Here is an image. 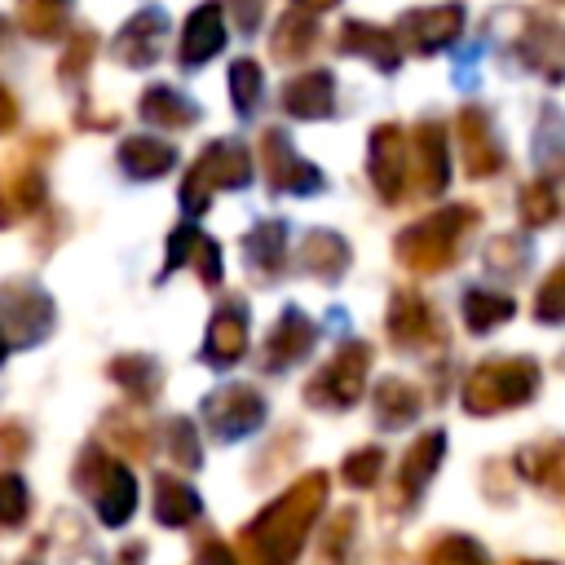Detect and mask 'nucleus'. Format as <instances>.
<instances>
[{
    "label": "nucleus",
    "mask_w": 565,
    "mask_h": 565,
    "mask_svg": "<svg viewBox=\"0 0 565 565\" xmlns=\"http://www.w3.org/2000/svg\"><path fill=\"white\" fill-rule=\"evenodd\" d=\"M441 450H446V437H441V433H424V437L406 450V459H402V490H406V494H419V490L428 486V477H433L437 463H441Z\"/></svg>",
    "instance_id": "12"
},
{
    "label": "nucleus",
    "mask_w": 565,
    "mask_h": 565,
    "mask_svg": "<svg viewBox=\"0 0 565 565\" xmlns=\"http://www.w3.org/2000/svg\"><path fill=\"white\" fill-rule=\"evenodd\" d=\"M366 366H371V349H366V344H349V349H340V353L309 380L305 397H309L313 406L344 411V406H353V402L362 397V388H366Z\"/></svg>",
    "instance_id": "4"
},
{
    "label": "nucleus",
    "mask_w": 565,
    "mask_h": 565,
    "mask_svg": "<svg viewBox=\"0 0 565 565\" xmlns=\"http://www.w3.org/2000/svg\"><path fill=\"white\" fill-rule=\"evenodd\" d=\"M278 238H282V225H265V230L252 234V260L265 265L269 274L282 265V247H278Z\"/></svg>",
    "instance_id": "24"
},
{
    "label": "nucleus",
    "mask_w": 565,
    "mask_h": 565,
    "mask_svg": "<svg viewBox=\"0 0 565 565\" xmlns=\"http://www.w3.org/2000/svg\"><path fill=\"white\" fill-rule=\"evenodd\" d=\"M168 450L181 468H194L199 463V437H194V424L190 419H172L168 424Z\"/></svg>",
    "instance_id": "21"
},
{
    "label": "nucleus",
    "mask_w": 565,
    "mask_h": 565,
    "mask_svg": "<svg viewBox=\"0 0 565 565\" xmlns=\"http://www.w3.org/2000/svg\"><path fill=\"white\" fill-rule=\"evenodd\" d=\"M75 481L88 486V494L97 503V516L106 525H124L132 516V508H137V481H132V472L124 463H115V459H106L97 450H84L79 455V468H75Z\"/></svg>",
    "instance_id": "3"
},
{
    "label": "nucleus",
    "mask_w": 565,
    "mask_h": 565,
    "mask_svg": "<svg viewBox=\"0 0 565 565\" xmlns=\"http://www.w3.org/2000/svg\"><path fill=\"white\" fill-rule=\"evenodd\" d=\"M380 450L375 446H366V450H353L349 459H344V468H340V477L349 481V486H371L375 477H380Z\"/></svg>",
    "instance_id": "23"
},
{
    "label": "nucleus",
    "mask_w": 565,
    "mask_h": 565,
    "mask_svg": "<svg viewBox=\"0 0 565 565\" xmlns=\"http://www.w3.org/2000/svg\"><path fill=\"white\" fill-rule=\"evenodd\" d=\"M375 415H380L384 428H402V424H411L419 415V393L411 384H402V380H384L375 388Z\"/></svg>",
    "instance_id": "14"
},
{
    "label": "nucleus",
    "mask_w": 565,
    "mask_h": 565,
    "mask_svg": "<svg viewBox=\"0 0 565 565\" xmlns=\"http://www.w3.org/2000/svg\"><path fill=\"white\" fill-rule=\"evenodd\" d=\"M388 335H393L397 344H406V349H419V344H437V340H446V331L437 327L433 309H428L415 291L393 296V309H388Z\"/></svg>",
    "instance_id": "8"
},
{
    "label": "nucleus",
    "mask_w": 565,
    "mask_h": 565,
    "mask_svg": "<svg viewBox=\"0 0 565 565\" xmlns=\"http://www.w3.org/2000/svg\"><path fill=\"white\" fill-rule=\"evenodd\" d=\"M26 516V486L22 477H0V530L18 525Z\"/></svg>",
    "instance_id": "22"
},
{
    "label": "nucleus",
    "mask_w": 565,
    "mask_h": 565,
    "mask_svg": "<svg viewBox=\"0 0 565 565\" xmlns=\"http://www.w3.org/2000/svg\"><path fill=\"white\" fill-rule=\"evenodd\" d=\"M534 313H539V322H565V265H556L547 274V282L539 287Z\"/></svg>",
    "instance_id": "20"
},
{
    "label": "nucleus",
    "mask_w": 565,
    "mask_h": 565,
    "mask_svg": "<svg viewBox=\"0 0 565 565\" xmlns=\"http://www.w3.org/2000/svg\"><path fill=\"white\" fill-rule=\"evenodd\" d=\"M0 331L18 344H35L53 331V300L26 282H9L0 291Z\"/></svg>",
    "instance_id": "5"
},
{
    "label": "nucleus",
    "mask_w": 565,
    "mask_h": 565,
    "mask_svg": "<svg viewBox=\"0 0 565 565\" xmlns=\"http://www.w3.org/2000/svg\"><path fill=\"white\" fill-rule=\"evenodd\" d=\"M516 468L534 481V486H547V490H561L565 486V441H539V446H525L516 455Z\"/></svg>",
    "instance_id": "11"
},
{
    "label": "nucleus",
    "mask_w": 565,
    "mask_h": 565,
    "mask_svg": "<svg viewBox=\"0 0 565 565\" xmlns=\"http://www.w3.org/2000/svg\"><path fill=\"white\" fill-rule=\"evenodd\" d=\"M203 419L216 437H243L252 433L260 419H265V402L252 384H230V388H216L207 402H203Z\"/></svg>",
    "instance_id": "6"
},
{
    "label": "nucleus",
    "mask_w": 565,
    "mask_h": 565,
    "mask_svg": "<svg viewBox=\"0 0 565 565\" xmlns=\"http://www.w3.org/2000/svg\"><path fill=\"white\" fill-rule=\"evenodd\" d=\"M428 565H486V552L463 534H446V539L433 543Z\"/></svg>",
    "instance_id": "19"
},
{
    "label": "nucleus",
    "mask_w": 565,
    "mask_h": 565,
    "mask_svg": "<svg viewBox=\"0 0 565 565\" xmlns=\"http://www.w3.org/2000/svg\"><path fill=\"white\" fill-rule=\"evenodd\" d=\"M313 335H318V327H313L300 309H287V313L278 318V327L269 331V340H265V366L282 371L287 362H296L300 353H309Z\"/></svg>",
    "instance_id": "10"
},
{
    "label": "nucleus",
    "mask_w": 565,
    "mask_h": 565,
    "mask_svg": "<svg viewBox=\"0 0 565 565\" xmlns=\"http://www.w3.org/2000/svg\"><path fill=\"white\" fill-rule=\"evenodd\" d=\"M534 388H539V366L530 358L486 362L463 384V411H472V415H499V411H512V406L530 402Z\"/></svg>",
    "instance_id": "2"
},
{
    "label": "nucleus",
    "mask_w": 565,
    "mask_h": 565,
    "mask_svg": "<svg viewBox=\"0 0 565 565\" xmlns=\"http://www.w3.org/2000/svg\"><path fill=\"white\" fill-rule=\"evenodd\" d=\"M110 375H115L132 397H146V393L159 384V371H154L150 358H119V362H110Z\"/></svg>",
    "instance_id": "18"
},
{
    "label": "nucleus",
    "mask_w": 565,
    "mask_h": 565,
    "mask_svg": "<svg viewBox=\"0 0 565 565\" xmlns=\"http://www.w3.org/2000/svg\"><path fill=\"white\" fill-rule=\"evenodd\" d=\"M327 503V472L300 477L282 499H274L243 534V552L252 565H291L313 516Z\"/></svg>",
    "instance_id": "1"
},
{
    "label": "nucleus",
    "mask_w": 565,
    "mask_h": 565,
    "mask_svg": "<svg viewBox=\"0 0 565 565\" xmlns=\"http://www.w3.org/2000/svg\"><path fill=\"white\" fill-rule=\"evenodd\" d=\"M181 260H203V278L207 282H216V274H221V260H216V247L203 238V234H194V230H177L172 234V252H168V269H177Z\"/></svg>",
    "instance_id": "16"
},
{
    "label": "nucleus",
    "mask_w": 565,
    "mask_h": 565,
    "mask_svg": "<svg viewBox=\"0 0 565 565\" xmlns=\"http://www.w3.org/2000/svg\"><path fill=\"white\" fill-rule=\"evenodd\" d=\"M512 296H503V291H468L463 296V318H468V327L472 331H490V327H499L503 318H512Z\"/></svg>",
    "instance_id": "15"
},
{
    "label": "nucleus",
    "mask_w": 565,
    "mask_h": 565,
    "mask_svg": "<svg viewBox=\"0 0 565 565\" xmlns=\"http://www.w3.org/2000/svg\"><path fill=\"white\" fill-rule=\"evenodd\" d=\"M154 516L163 525H185L199 516V494L177 477H159L154 481Z\"/></svg>",
    "instance_id": "13"
},
{
    "label": "nucleus",
    "mask_w": 565,
    "mask_h": 565,
    "mask_svg": "<svg viewBox=\"0 0 565 565\" xmlns=\"http://www.w3.org/2000/svg\"><path fill=\"white\" fill-rule=\"evenodd\" d=\"M243 349H247V318H243V305L234 300V305L216 309V318L207 327V340H203V353H207V362L225 366V362H238Z\"/></svg>",
    "instance_id": "9"
},
{
    "label": "nucleus",
    "mask_w": 565,
    "mask_h": 565,
    "mask_svg": "<svg viewBox=\"0 0 565 565\" xmlns=\"http://www.w3.org/2000/svg\"><path fill=\"white\" fill-rule=\"evenodd\" d=\"M300 265H305L309 274L331 278V274H340V269L349 265V252H344V243H340L335 234H309V243H305V252H300Z\"/></svg>",
    "instance_id": "17"
},
{
    "label": "nucleus",
    "mask_w": 565,
    "mask_h": 565,
    "mask_svg": "<svg viewBox=\"0 0 565 565\" xmlns=\"http://www.w3.org/2000/svg\"><path fill=\"white\" fill-rule=\"evenodd\" d=\"M199 565H234V556H230V547H225V543H207V547H203V556H199Z\"/></svg>",
    "instance_id": "25"
},
{
    "label": "nucleus",
    "mask_w": 565,
    "mask_h": 565,
    "mask_svg": "<svg viewBox=\"0 0 565 565\" xmlns=\"http://www.w3.org/2000/svg\"><path fill=\"white\" fill-rule=\"evenodd\" d=\"M459 225H463V216H433V221L415 225L411 234H402L397 256H402L411 269H419V274L441 269V265H450V256H455V230H459Z\"/></svg>",
    "instance_id": "7"
}]
</instances>
